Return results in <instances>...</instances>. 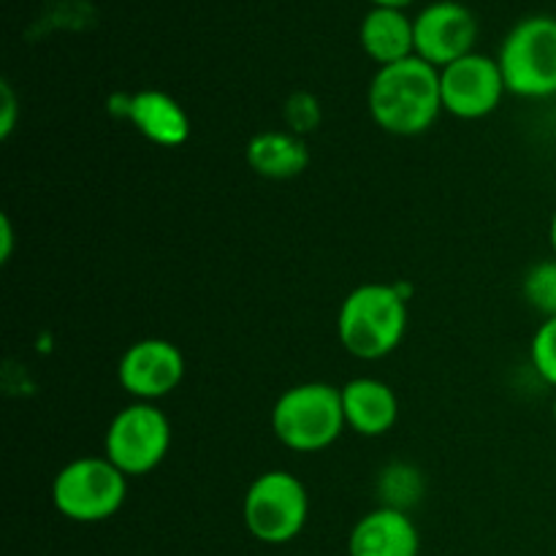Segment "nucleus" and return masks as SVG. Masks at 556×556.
<instances>
[{
  "label": "nucleus",
  "instance_id": "f257e3e1",
  "mask_svg": "<svg viewBox=\"0 0 556 556\" xmlns=\"http://www.w3.org/2000/svg\"><path fill=\"white\" fill-rule=\"evenodd\" d=\"M375 123L394 136H418L429 130L443 112L440 68L418 54L378 68L367 92Z\"/></svg>",
  "mask_w": 556,
  "mask_h": 556
},
{
  "label": "nucleus",
  "instance_id": "f03ea898",
  "mask_svg": "<svg viewBox=\"0 0 556 556\" xmlns=\"http://www.w3.org/2000/svg\"><path fill=\"white\" fill-rule=\"evenodd\" d=\"M407 329V296L389 282L353 288L337 315V334L351 356L375 362L396 351Z\"/></svg>",
  "mask_w": 556,
  "mask_h": 556
},
{
  "label": "nucleus",
  "instance_id": "7ed1b4c3",
  "mask_svg": "<svg viewBox=\"0 0 556 556\" xmlns=\"http://www.w3.org/2000/svg\"><path fill=\"white\" fill-rule=\"evenodd\" d=\"M345 427L342 394L329 383L293 386L271 407V432L299 454L329 448Z\"/></svg>",
  "mask_w": 556,
  "mask_h": 556
},
{
  "label": "nucleus",
  "instance_id": "20e7f679",
  "mask_svg": "<svg viewBox=\"0 0 556 556\" xmlns=\"http://www.w3.org/2000/svg\"><path fill=\"white\" fill-rule=\"evenodd\" d=\"M128 497V476L106 456H81L68 462L52 481V503L60 516L79 525L106 521Z\"/></svg>",
  "mask_w": 556,
  "mask_h": 556
},
{
  "label": "nucleus",
  "instance_id": "39448f33",
  "mask_svg": "<svg viewBox=\"0 0 556 556\" xmlns=\"http://www.w3.org/2000/svg\"><path fill=\"white\" fill-rule=\"evenodd\" d=\"M500 71L508 92L521 98L556 96V20L527 16L505 36Z\"/></svg>",
  "mask_w": 556,
  "mask_h": 556
},
{
  "label": "nucleus",
  "instance_id": "423d86ee",
  "mask_svg": "<svg viewBox=\"0 0 556 556\" xmlns=\"http://www.w3.org/2000/svg\"><path fill=\"white\" fill-rule=\"evenodd\" d=\"M244 527L255 541L282 546L304 530L309 497L304 483L286 470H269L250 483L244 494Z\"/></svg>",
  "mask_w": 556,
  "mask_h": 556
},
{
  "label": "nucleus",
  "instance_id": "0eeeda50",
  "mask_svg": "<svg viewBox=\"0 0 556 556\" xmlns=\"http://www.w3.org/2000/svg\"><path fill=\"white\" fill-rule=\"evenodd\" d=\"M172 445V424L150 402L123 407L112 418L103 438V454L125 476H147L155 470Z\"/></svg>",
  "mask_w": 556,
  "mask_h": 556
},
{
  "label": "nucleus",
  "instance_id": "6e6552de",
  "mask_svg": "<svg viewBox=\"0 0 556 556\" xmlns=\"http://www.w3.org/2000/svg\"><path fill=\"white\" fill-rule=\"evenodd\" d=\"M508 92L500 63L489 54H467L440 71L443 109L459 119H481L500 106Z\"/></svg>",
  "mask_w": 556,
  "mask_h": 556
},
{
  "label": "nucleus",
  "instance_id": "1a4fd4ad",
  "mask_svg": "<svg viewBox=\"0 0 556 556\" xmlns=\"http://www.w3.org/2000/svg\"><path fill=\"white\" fill-rule=\"evenodd\" d=\"M413 30H416L418 58L440 71L472 54V47L478 41L476 14L456 0H440V3L427 5L413 20Z\"/></svg>",
  "mask_w": 556,
  "mask_h": 556
},
{
  "label": "nucleus",
  "instance_id": "9d476101",
  "mask_svg": "<svg viewBox=\"0 0 556 556\" xmlns=\"http://www.w3.org/2000/svg\"><path fill=\"white\" fill-rule=\"evenodd\" d=\"M185 378V358L174 342L139 340L123 353L117 367V380L130 396L141 402H155L168 396Z\"/></svg>",
  "mask_w": 556,
  "mask_h": 556
},
{
  "label": "nucleus",
  "instance_id": "9b49d317",
  "mask_svg": "<svg viewBox=\"0 0 556 556\" xmlns=\"http://www.w3.org/2000/svg\"><path fill=\"white\" fill-rule=\"evenodd\" d=\"M421 538L402 508L383 505L356 521L348 538V556H418Z\"/></svg>",
  "mask_w": 556,
  "mask_h": 556
},
{
  "label": "nucleus",
  "instance_id": "f8f14e48",
  "mask_svg": "<svg viewBox=\"0 0 556 556\" xmlns=\"http://www.w3.org/2000/svg\"><path fill=\"white\" fill-rule=\"evenodd\" d=\"M345 424L362 438H380L391 432L400 418V400L394 389L378 378H353L340 389Z\"/></svg>",
  "mask_w": 556,
  "mask_h": 556
},
{
  "label": "nucleus",
  "instance_id": "ddd939ff",
  "mask_svg": "<svg viewBox=\"0 0 556 556\" xmlns=\"http://www.w3.org/2000/svg\"><path fill=\"white\" fill-rule=\"evenodd\" d=\"M130 123L144 139L161 147H179L190 136V119L177 98L163 90H141L128 101Z\"/></svg>",
  "mask_w": 556,
  "mask_h": 556
},
{
  "label": "nucleus",
  "instance_id": "4468645a",
  "mask_svg": "<svg viewBox=\"0 0 556 556\" xmlns=\"http://www.w3.org/2000/svg\"><path fill=\"white\" fill-rule=\"evenodd\" d=\"M362 47L375 63L383 65L400 63L416 54V30L413 20L402 9H380L375 5L362 22Z\"/></svg>",
  "mask_w": 556,
  "mask_h": 556
},
{
  "label": "nucleus",
  "instance_id": "2eb2a0df",
  "mask_svg": "<svg viewBox=\"0 0 556 556\" xmlns=\"http://www.w3.org/2000/svg\"><path fill=\"white\" fill-rule=\"evenodd\" d=\"M248 163L255 174L269 179H291L307 168L309 152L299 136L266 130L250 139Z\"/></svg>",
  "mask_w": 556,
  "mask_h": 556
},
{
  "label": "nucleus",
  "instance_id": "dca6fc26",
  "mask_svg": "<svg viewBox=\"0 0 556 556\" xmlns=\"http://www.w3.org/2000/svg\"><path fill=\"white\" fill-rule=\"evenodd\" d=\"M521 291L532 309L546 318H556V258L532 266L521 282Z\"/></svg>",
  "mask_w": 556,
  "mask_h": 556
},
{
  "label": "nucleus",
  "instance_id": "f3484780",
  "mask_svg": "<svg viewBox=\"0 0 556 556\" xmlns=\"http://www.w3.org/2000/svg\"><path fill=\"white\" fill-rule=\"evenodd\" d=\"M530 358L535 372L556 389V318H546L538 326L530 345Z\"/></svg>",
  "mask_w": 556,
  "mask_h": 556
},
{
  "label": "nucleus",
  "instance_id": "a211bd4d",
  "mask_svg": "<svg viewBox=\"0 0 556 556\" xmlns=\"http://www.w3.org/2000/svg\"><path fill=\"white\" fill-rule=\"evenodd\" d=\"M16 125V96L9 81L0 85V139H9Z\"/></svg>",
  "mask_w": 556,
  "mask_h": 556
},
{
  "label": "nucleus",
  "instance_id": "6ab92c4d",
  "mask_svg": "<svg viewBox=\"0 0 556 556\" xmlns=\"http://www.w3.org/2000/svg\"><path fill=\"white\" fill-rule=\"evenodd\" d=\"M11 244H14V231H11V217L0 215V261L11 258Z\"/></svg>",
  "mask_w": 556,
  "mask_h": 556
},
{
  "label": "nucleus",
  "instance_id": "aec40b11",
  "mask_svg": "<svg viewBox=\"0 0 556 556\" xmlns=\"http://www.w3.org/2000/svg\"><path fill=\"white\" fill-rule=\"evenodd\" d=\"M372 3L380 5V9H405L413 0H372Z\"/></svg>",
  "mask_w": 556,
  "mask_h": 556
},
{
  "label": "nucleus",
  "instance_id": "412c9836",
  "mask_svg": "<svg viewBox=\"0 0 556 556\" xmlns=\"http://www.w3.org/2000/svg\"><path fill=\"white\" fill-rule=\"evenodd\" d=\"M552 248H554V255H556V212L552 217Z\"/></svg>",
  "mask_w": 556,
  "mask_h": 556
},
{
  "label": "nucleus",
  "instance_id": "4be33fe9",
  "mask_svg": "<svg viewBox=\"0 0 556 556\" xmlns=\"http://www.w3.org/2000/svg\"><path fill=\"white\" fill-rule=\"evenodd\" d=\"M554 421H556V396H554Z\"/></svg>",
  "mask_w": 556,
  "mask_h": 556
}]
</instances>
